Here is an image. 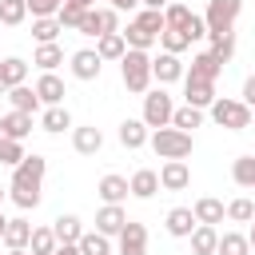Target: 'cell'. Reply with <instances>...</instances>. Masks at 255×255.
Returning <instances> with one entry per match:
<instances>
[{"label": "cell", "mask_w": 255, "mask_h": 255, "mask_svg": "<svg viewBox=\"0 0 255 255\" xmlns=\"http://www.w3.org/2000/svg\"><path fill=\"white\" fill-rule=\"evenodd\" d=\"M171 116H175V104H171V96L163 92V84H159L155 92H147V96H143V116H139V120H143L151 131H155V128H167V124H171Z\"/></svg>", "instance_id": "obj_6"}, {"label": "cell", "mask_w": 255, "mask_h": 255, "mask_svg": "<svg viewBox=\"0 0 255 255\" xmlns=\"http://www.w3.org/2000/svg\"><path fill=\"white\" fill-rule=\"evenodd\" d=\"M147 143L155 147V155H159V159H187V155H191V147H195L191 131L171 128V124H167V128H155Z\"/></svg>", "instance_id": "obj_3"}, {"label": "cell", "mask_w": 255, "mask_h": 255, "mask_svg": "<svg viewBox=\"0 0 255 255\" xmlns=\"http://www.w3.org/2000/svg\"><path fill=\"white\" fill-rule=\"evenodd\" d=\"M207 112H211V120H215L219 128H227V131H243V128H251V120H255V112H251L243 100H223V96H215V104H211Z\"/></svg>", "instance_id": "obj_4"}, {"label": "cell", "mask_w": 255, "mask_h": 255, "mask_svg": "<svg viewBox=\"0 0 255 255\" xmlns=\"http://www.w3.org/2000/svg\"><path fill=\"white\" fill-rule=\"evenodd\" d=\"M116 12H131V8H139V0H108Z\"/></svg>", "instance_id": "obj_49"}, {"label": "cell", "mask_w": 255, "mask_h": 255, "mask_svg": "<svg viewBox=\"0 0 255 255\" xmlns=\"http://www.w3.org/2000/svg\"><path fill=\"white\" fill-rule=\"evenodd\" d=\"M36 96H40V104L44 108H52V104H64V80L56 76V72H44L40 80H36Z\"/></svg>", "instance_id": "obj_16"}, {"label": "cell", "mask_w": 255, "mask_h": 255, "mask_svg": "<svg viewBox=\"0 0 255 255\" xmlns=\"http://www.w3.org/2000/svg\"><path fill=\"white\" fill-rule=\"evenodd\" d=\"M44 171H48V159L44 155H24L16 167H12V179H8V199L20 207V211H32V207H40V199H44Z\"/></svg>", "instance_id": "obj_1"}, {"label": "cell", "mask_w": 255, "mask_h": 255, "mask_svg": "<svg viewBox=\"0 0 255 255\" xmlns=\"http://www.w3.org/2000/svg\"><path fill=\"white\" fill-rule=\"evenodd\" d=\"M84 12H88V8H80V4L64 0V4H60V12H56V20H60L64 28H72V32H76V28H80V20H84Z\"/></svg>", "instance_id": "obj_41"}, {"label": "cell", "mask_w": 255, "mask_h": 255, "mask_svg": "<svg viewBox=\"0 0 255 255\" xmlns=\"http://www.w3.org/2000/svg\"><path fill=\"white\" fill-rule=\"evenodd\" d=\"M124 40H128V48H139V52H147V48H151L159 36H151V32H147L139 20H131V24L124 28Z\"/></svg>", "instance_id": "obj_34"}, {"label": "cell", "mask_w": 255, "mask_h": 255, "mask_svg": "<svg viewBox=\"0 0 255 255\" xmlns=\"http://www.w3.org/2000/svg\"><path fill=\"white\" fill-rule=\"evenodd\" d=\"M219 72H223V64H219V56L215 52H199V56H191V68H187V76H195V80H219Z\"/></svg>", "instance_id": "obj_18"}, {"label": "cell", "mask_w": 255, "mask_h": 255, "mask_svg": "<svg viewBox=\"0 0 255 255\" xmlns=\"http://www.w3.org/2000/svg\"><path fill=\"white\" fill-rule=\"evenodd\" d=\"M195 223H199V219H195V211H191V207H171V211H167V219H163V227H167V235H171V239H187V235L195 231Z\"/></svg>", "instance_id": "obj_14"}, {"label": "cell", "mask_w": 255, "mask_h": 255, "mask_svg": "<svg viewBox=\"0 0 255 255\" xmlns=\"http://www.w3.org/2000/svg\"><path fill=\"white\" fill-rule=\"evenodd\" d=\"M239 12H243V0H207V12H203L207 36H231Z\"/></svg>", "instance_id": "obj_5"}, {"label": "cell", "mask_w": 255, "mask_h": 255, "mask_svg": "<svg viewBox=\"0 0 255 255\" xmlns=\"http://www.w3.org/2000/svg\"><path fill=\"white\" fill-rule=\"evenodd\" d=\"M128 227V211H124V203H104L100 211H96V231H104V235H120Z\"/></svg>", "instance_id": "obj_13"}, {"label": "cell", "mask_w": 255, "mask_h": 255, "mask_svg": "<svg viewBox=\"0 0 255 255\" xmlns=\"http://www.w3.org/2000/svg\"><path fill=\"white\" fill-rule=\"evenodd\" d=\"M187 16H191V8H187V4H167V8H163L167 28H183V24H187Z\"/></svg>", "instance_id": "obj_44"}, {"label": "cell", "mask_w": 255, "mask_h": 255, "mask_svg": "<svg viewBox=\"0 0 255 255\" xmlns=\"http://www.w3.org/2000/svg\"><path fill=\"white\" fill-rule=\"evenodd\" d=\"M128 183H131V195H135V199H151V195L159 191V171H151V167H139V171H135Z\"/></svg>", "instance_id": "obj_22"}, {"label": "cell", "mask_w": 255, "mask_h": 255, "mask_svg": "<svg viewBox=\"0 0 255 255\" xmlns=\"http://www.w3.org/2000/svg\"><path fill=\"white\" fill-rule=\"evenodd\" d=\"M243 104L255 112V76H247V80H243Z\"/></svg>", "instance_id": "obj_48"}, {"label": "cell", "mask_w": 255, "mask_h": 255, "mask_svg": "<svg viewBox=\"0 0 255 255\" xmlns=\"http://www.w3.org/2000/svg\"><path fill=\"white\" fill-rule=\"evenodd\" d=\"M52 231H56L60 243H80L84 223H80V215H56V219H52Z\"/></svg>", "instance_id": "obj_24"}, {"label": "cell", "mask_w": 255, "mask_h": 255, "mask_svg": "<svg viewBox=\"0 0 255 255\" xmlns=\"http://www.w3.org/2000/svg\"><path fill=\"white\" fill-rule=\"evenodd\" d=\"M96 52H100V60H124V52H128L124 32H108V36H100V40H96Z\"/></svg>", "instance_id": "obj_26"}, {"label": "cell", "mask_w": 255, "mask_h": 255, "mask_svg": "<svg viewBox=\"0 0 255 255\" xmlns=\"http://www.w3.org/2000/svg\"><path fill=\"white\" fill-rule=\"evenodd\" d=\"M52 255H80V243H60Z\"/></svg>", "instance_id": "obj_50"}, {"label": "cell", "mask_w": 255, "mask_h": 255, "mask_svg": "<svg viewBox=\"0 0 255 255\" xmlns=\"http://www.w3.org/2000/svg\"><path fill=\"white\" fill-rule=\"evenodd\" d=\"M60 32H64V24H60L56 16H36V20H32V40H36V44H56Z\"/></svg>", "instance_id": "obj_25"}, {"label": "cell", "mask_w": 255, "mask_h": 255, "mask_svg": "<svg viewBox=\"0 0 255 255\" xmlns=\"http://www.w3.org/2000/svg\"><path fill=\"white\" fill-rule=\"evenodd\" d=\"M80 36H108V32H120V12L108 4V8H88L84 12V20H80V28H76Z\"/></svg>", "instance_id": "obj_7"}, {"label": "cell", "mask_w": 255, "mask_h": 255, "mask_svg": "<svg viewBox=\"0 0 255 255\" xmlns=\"http://www.w3.org/2000/svg\"><path fill=\"white\" fill-rule=\"evenodd\" d=\"M32 64H36V68H44V72H56V68L64 64V48H60V44H36Z\"/></svg>", "instance_id": "obj_29"}, {"label": "cell", "mask_w": 255, "mask_h": 255, "mask_svg": "<svg viewBox=\"0 0 255 255\" xmlns=\"http://www.w3.org/2000/svg\"><path fill=\"white\" fill-rule=\"evenodd\" d=\"M116 239H120L116 255H147V227H143V223L128 219V227H124Z\"/></svg>", "instance_id": "obj_9"}, {"label": "cell", "mask_w": 255, "mask_h": 255, "mask_svg": "<svg viewBox=\"0 0 255 255\" xmlns=\"http://www.w3.org/2000/svg\"><path fill=\"white\" fill-rule=\"evenodd\" d=\"M4 227H8V219H4V215H0V239H4Z\"/></svg>", "instance_id": "obj_56"}, {"label": "cell", "mask_w": 255, "mask_h": 255, "mask_svg": "<svg viewBox=\"0 0 255 255\" xmlns=\"http://www.w3.org/2000/svg\"><path fill=\"white\" fill-rule=\"evenodd\" d=\"M183 100H187L191 108H211V104H215V84H211V80L183 76Z\"/></svg>", "instance_id": "obj_12"}, {"label": "cell", "mask_w": 255, "mask_h": 255, "mask_svg": "<svg viewBox=\"0 0 255 255\" xmlns=\"http://www.w3.org/2000/svg\"><path fill=\"white\" fill-rule=\"evenodd\" d=\"M151 76H155L159 84H175V80L187 76V68H183V60H179L175 52H159V56L151 60Z\"/></svg>", "instance_id": "obj_10"}, {"label": "cell", "mask_w": 255, "mask_h": 255, "mask_svg": "<svg viewBox=\"0 0 255 255\" xmlns=\"http://www.w3.org/2000/svg\"><path fill=\"white\" fill-rule=\"evenodd\" d=\"M8 255H32L28 247H8Z\"/></svg>", "instance_id": "obj_52"}, {"label": "cell", "mask_w": 255, "mask_h": 255, "mask_svg": "<svg viewBox=\"0 0 255 255\" xmlns=\"http://www.w3.org/2000/svg\"><path fill=\"white\" fill-rule=\"evenodd\" d=\"M72 4H80V8H96V0H72Z\"/></svg>", "instance_id": "obj_54"}, {"label": "cell", "mask_w": 255, "mask_h": 255, "mask_svg": "<svg viewBox=\"0 0 255 255\" xmlns=\"http://www.w3.org/2000/svg\"><path fill=\"white\" fill-rule=\"evenodd\" d=\"M191 183V167L183 163V159H163V167H159V187L163 191H183Z\"/></svg>", "instance_id": "obj_11"}, {"label": "cell", "mask_w": 255, "mask_h": 255, "mask_svg": "<svg viewBox=\"0 0 255 255\" xmlns=\"http://www.w3.org/2000/svg\"><path fill=\"white\" fill-rule=\"evenodd\" d=\"M199 124H203V108H191V104L175 108V116H171V128H183V131L199 128Z\"/></svg>", "instance_id": "obj_38"}, {"label": "cell", "mask_w": 255, "mask_h": 255, "mask_svg": "<svg viewBox=\"0 0 255 255\" xmlns=\"http://www.w3.org/2000/svg\"><path fill=\"white\" fill-rule=\"evenodd\" d=\"M0 72H4L8 88H16V84H24V80H28V60H20V56H8V60H0Z\"/></svg>", "instance_id": "obj_36"}, {"label": "cell", "mask_w": 255, "mask_h": 255, "mask_svg": "<svg viewBox=\"0 0 255 255\" xmlns=\"http://www.w3.org/2000/svg\"><path fill=\"white\" fill-rule=\"evenodd\" d=\"M135 20H139V24H143V28L151 32V36H159V32L167 28V20H163V12H159V8H143V12L135 16Z\"/></svg>", "instance_id": "obj_43"}, {"label": "cell", "mask_w": 255, "mask_h": 255, "mask_svg": "<svg viewBox=\"0 0 255 255\" xmlns=\"http://www.w3.org/2000/svg\"><path fill=\"white\" fill-rule=\"evenodd\" d=\"M80 255H112V235H104V231H84V235H80Z\"/></svg>", "instance_id": "obj_31"}, {"label": "cell", "mask_w": 255, "mask_h": 255, "mask_svg": "<svg viewBox=\"0 0 255 255\" xmlns=\"http://www.w3.org/2000/svg\"><path fill=\"white\" fill-rule=\"evenodd\" d=\"M191 211H195V219H199V223H211V227H215V223H223V215H227V207H223L219 199H211V195L195 199V207H191Z\"/></svg>", "instance_id": "obj_28"}, {"label": "cell", "mask_w": 255, "mask_h": 255, "mask_svg": "<svg viewBox=\"0 0 255 255\" xmlns=\"http://www.w3.org/2000/svg\"><path fill=\"white\" fill-rule=\"evenodd\" d=\"M159 48H163V52H175V56H179L183 48H191V40H187V36H183L179 28H163V32H159Z\"/></svg>", "instance_id": "obj_39"}, {"label": "cell", "mask_w": 255, "mask_h": 255, "mask_svg": "<svg viewBox=\"0 0 255 255\" xmlns=\"http://www.w3.org/2000/svg\"><path fill=\"white\" fill-rule=\"evenodd\" d=\"M120 80H124V88H128V92L143 96V92H147V84L155 80V76H151V56H147V52H139V48H128V52H124V60H120Z\"/></svg>", "instance_id": "obj_2"}, {"label": "cell", "mask_w": 255, "mask_h": 255, "mask_svg": "<svg viewBox=\"0 0 255 255\" xmlns=\"http://www.w3.org/2000/svg\"><path fill=\"white\" fill-rule=\"evenodd\" d=\"M211 52L219 56V64H227L235 56V36H211Z\"/></svg>", "instance_id": "obj_45"}, {"label": "cell", "mask_w": 255, "mask_h": 255, "mask_svg": "<svg viewBox=\"0 0 255 255\" xmlns=\"http://www.w3.org/2000/svg\"><path fill=\"white\" fill-rule=\"evenodd\" d=\"M227 219H235V223H251V219H255V203H251L247 195L231 199V203H227Z\"/></svg>", "instance_id": "obj_40"}, {"label": "cell", "mask_w": 255, "mask_h": 255, "mask_svg": "<svg viewBox=\"0 0 255 255\" xmlns=\"http://www.w3.org/2000/svg\"><path fill=\"white\" fill-rule=\"evenodd\" d=\"M40 128H44V131H52V135H60V131H68V128H72V112H68L64 104H52V108H44Z\"/></svg>", "instance_id": "obj_21"}, {"label": "cell", "mask_w": 255, "mask_h": 255, "mask_svg": "<svg viewBox=\"0 0 255 255\" xmlns=\"http://www.w3.org/2000/svg\"><path fill=\"white\" fill-rule=\"evenodd\" d=\"M72 147H76L80 155H96V151L104 147V131H100L96 124H84V128H72Z\"/></svg>", "instance_id": "obj_15"}, {"label": "cell", "mask_w": 255, "mask_h": 255, "mask_svg": "<svg viewBox=\"0 0 255 255\" xmlns=\"http://www.w3.org/2000/svg\"><path fill=\"white\" fill-rule=\"evenodd\" d=\"M139 4H143V8H159V12H163V8L171 4V0H139Z\"/></svg>", "instance_id": "obj_51"}, {"label": "cell", "mask_w": 255, "mask_h": 255, "mask_svg": "<svg viewBox=\"0 0 255 255\" xmlns=\"http://www.w3.org/2000/svg\"><path fill=\"white\" fill-rule=\"evenodd\" d=\"M231 179H235L239 187H255V155H239V159L231 163Z\"/></svg>", "instance_id": "obj_37"}, {"label": "cell", "mask_w": 255, "mask_h": 255, "mask_svg": "<svg viewBox=\"0 0 255 255\" xmlns=\"http://www.w3.org/2000/svg\"><path fill=\"white\" fill-rule=\"evenodd\" d=\"M24 159V139H0V163L16 167Z\"/></svg>", "instance_id": "obj_42"}, {"label": "cell", "mask_w": 255, "mask_h": 255, "mask_svg": "<svg viewBox=\"0 0 255 255\" xmlns=\"http://www.w3.org/2000/svg\"><path fill=\"white\" fill-rule=\"evenodd\" d=\"M24 16H28V0H0V24L4 28L24 24Z\"/></svg>", "instance_id": "obj_35"}, {"label": "cell", "mask_w": 255, "mask_h": 255, "mask_svg": "<svg viewBox=\"0 0 255 255\" xmlns=\"http://www.w3.org/2000/svg\"><path fill=\"white\" fill-rule=\"evenodd\" d=\"M4 199H8V187H4V183H0V203H4Z\"/></svg>", "instance_id": "obj_57"}, {"label": "cell", "mask_w": 255, "mask_h": 255, "mask_svg": "<svg viewBox=\"0 0 255 255\" xmlns=\"http://www.w3.org/2000/svg\"><path fill=\"white\" fill-rule=\"evenodd\" d=\"M8 100H12V108L16 112H40V96H36V88H28V84H16V88H8Z\"/></svg>", "instance_id": "obj_27"}, {"label": "cell", "mask_w": 255, "mask_h": 255, "mask_svg": "<svg viewBox=\"0 0 255 255\" xmlns=\"http://www.w3.org/2000/svg\"><path fill=\"white\" fill-rule=\"evenodd\" d=\"M247 239H251V251H255V219H251V231H247Z\"/></svg>", "instance_id": "obj_55"}, {"label": "cell", "mask_w": 255, "mask_h": 255, "mask_svg": "<svg viewBox=\"0 0 255 255\" xmlns=\"http://www.w3.org/2000/svg\"><path fill=\"white\" fill-rule=\"evenodd\" d=\"M215 255H251V239H247V235H239V231H223V235H219Z\"/></svg>", "instance_id": "obj_32"}, {"label": "cell", "mask_w": 255, "mask_h": 255, "mask_svg": "<svg viewBox=\"0 0 255 255\" xmlns=\"http://www.w3.org/2000/svg\"><path fill=\"white\" fill-rule=\"evenodd\" d=\"M68 68H72V76L76 80H100V68H104V60H100V52L96 48H80V52H72V60H68Z\"/></svg>", "instance_id": "obj_8"}, {"label": "cell", "mask_w": 255, "mask_h": 255, "mask_svg": "<svg viewBox=\"0 0 255 255\" xmlns=\"http://www.w3.org/2000/svg\"><path fill=\"white\" fill-rule=\"evenodd\" d=\"M60 4H64V0H28V12H32V20H36V16H56Z\"/></svg>", "instance_id": "obj_47"}, {"label": "cell", "mask_w": 255, "mask_h": 255, "mask_svg": "<svg viewBox=\"0 0 255 255\" xmlns=\"http://www.w3.org/2000/svg\"><path fill=\"white\" fill-rule=\"evenodd\" d=\"M0 96H8V80H4V72H0Z\"/></svg>", "instance_id": "obj_53"}, {"label": "cell", "mask_w": 255, "mask_h": 255, "mask_svg": "<svg viewBox=\"0 0 255 255\" xmlns=\"http://www.w3.org/2000/svg\"><path fill=\"white\" fill-rule=\"evenodd\" d=\"M0 139H8V135H4V116H0Z\"/></svg>", "instance_id": "obj_58"}, {"label": "cell", "mask_w": 255, "mask_h": 255, "mask_svg": "<svg viewBox=\"0 0 255 255\" xmlns=\"http://www.w3.org/2000/svg\"><path fill=\"white\" fill-rule=\"evenodd\" d=\"M187 239H191V255H215V247H219V231L211 223H195V231Z\"/></svg>", "instance_id": "obj_20"}, {"label": "cell", "mask_w": 255, "mask_h": 255, "mask_svg": "<svg viewBox=\"0 0 255 255\" xmlns=\"http://www.w3.org/2000/svg\"><path fill=\"white\" fill-rule=\"evenodd\" d=\"M4 135H8V139H28V135H32V112H16V108H12V112L4 116Z\"/></svg>", "instance_id": "obj_23"}, {"label": "cell", "mask_w": 255, "mask_h": 255, "mask_svg": "<svg viewBox=\"0 0 255 255\" xmlns=\"http://www.w3.org/2000/svg\"><path fill=\"white\" fill-rule=\"evenodd\" d=\"M147 139H151V128H147L143 120H124V124H120V143H124L128 151L143 147Z\"/></svg>", "instance_id": "obj_19"}, {"label": "cell", "mask_w": 255, "mask_h": 255, "mask_svg": "<svg viewBox=\"0 0 255 255\" xmlns=\"http://www.w3.org/2000/svg\"><path fill=\"white\" fill-rule=\"evenodd\" d=\"M96 195H100L104 203H124V199L131 195V183H128L124 175H104V179L96 183Z\"/></svg>", "instance_id": "obj_17"}, {"label": "cell", "mask_w": 255, "mask_h": 255, "mask_svg": "<svg viewBox=\"0 0 255 255\" xmlns=\"http://www.w3.org/2000/svg\"><path fill=\"white\" fill-rule=\"evenodd\" d=\"M179 32H183L187 40H203V36H207V24H203V16H195V12H191V16H187V24H183Z\"/></svg>", "instance_id": "obj_46"}, {"label": "cell", "mask_w": 255, "mask_h": 255, "mask_svg": "<svg viewBox=\"0 0 255 255\" xmlns=\"http://www.w3.org/2000/svg\"><path fill=\"white\" fill-rule=\"evenodd\" d=\"M28 239H32V223H28V219H8V227H4V247H28Z\"/></svg>", "instance_id": "obj_33"}, {"label": "cell", "mask_w": 255, "mask_h": 255, "mask_svg": "<svg viewBox=\"0 0 255 255\" xmlns=\"http://www.w3.org/2000/svg\"><path fill=\"white\" fill-rule=\"evenodd\" d=\"M56 247H60V239H56L52 227H32V239H28V251L32 255H52Z\"/></svg>", "instance_id": "obj_30"}]
</instances>
